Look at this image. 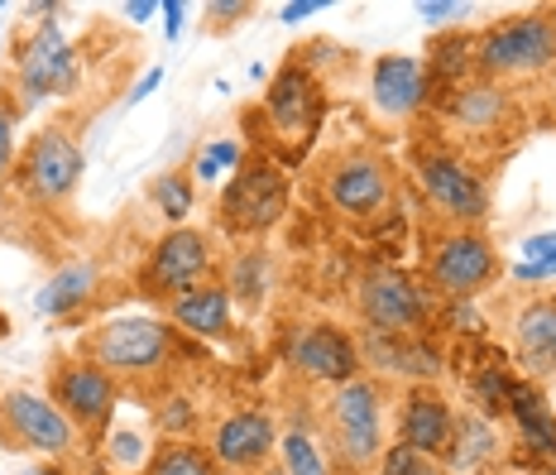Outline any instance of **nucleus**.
Masks as SVG:
<instances>
[{
	"label": "nucleus",
	"mask_w": 556,
	"mask_h": 475,
	"mask_svg": "<svg viewBox=\"0 0 556 475\" xmlns=\"http://www.w3.org/2000/svg\"><path fill=\"white\" fill-rule=\"evenodd\" d=\"M317 437L336 475H369L389 447V385L355 375L351 385L331 389L317 413Z\"/></svg>",
	"instance_id": "1"
},
{
	"label": "nucleus",
	"mask_w": 556,
	"mask_h": 475,
	"mask_svg": "<svg viewBox=\"0 0 556 475\" xmlns=\"http://www.w3.org/2000/svg\"><path fill=\"white\" fill-rule=\"evenodd\" d=\"M83 355L106 370L115 385L144 389L168 379L182 346H178V327L168 317H111L83 336Z\"/></svg>",
	"instance_id": "2"
},
{
	"label": "nucleus",
	"mask_w": 556,
	"mask_h": 475,
	"mask_svg": "<svg viewBox=\"0 0 556 475\" xmlns=\"http://www.w3.org/2000/svg\"><path fill=\"white\" fill-rule=\"evenodd\" d=\"M504 274V260L484 226H437L422 240V279L437 303H475Z\"/></svg>",
	"instance_id": "3"
},
{
	"label": "nucleus",
	"mask_w": 556,
	"mask_h": 475,
	"mask_svg": "<svg viewBox=\"0 0 556 475\" xmlns=\"http://www.w3.org/2000/svg\"><path fill=\"white\" fill-rule=\"evenodd\" d=\"M321 202L336 222H351V226H369V222H384L393 197H399V173H393L389 154L369 145H345L336 154L321 159Z\"/></svg>",
	"instance_id": "4"
},
{
	"label": "nucleus",
	"mask_w": 556,
	"mask_h": 475,
	"mask_svg": "<svg viewBox=\"0 0 556 475\" xmlns=\"http://www.w3.org/2000/svg\"><path fill=\"white\" fill-rule=\"evenodd\" d=\"M556 67V15L552 10H523L504 15L475 34V77L480 83H518Z\"/></svg>",
	"instance_id": "5"
},
{
	"label": "nucleus",
	"mask_w": 556,
	"mask_h": 475,
	"mask_svg": "<svg viewBox=\"0 0 556 475\" xmlns=\"http://www.w3.org/2000/svg\"><path fill=\"white\" fill-rule=\"evenodd\" d=\"M413 183L422 202L446 226H484L490 222V173L451 145L413 149Z\"/></svg>",
	"instance_id": "6"
},
{
	"label": "nucleus",
	"mask_w": 556,
	"mask_h": 475,
	"mask_svg": "<svg viewBox=\"0 0 556 475\" xmlns=\"http://www.w3.org/2000/svg\"><path fill=\"white\" fill-rule=\"evenodd\" d=\"M361 332H389V336H432V322L442 303L432 298L417 274L399 270V264H379V270L361 274L351 293Z\"/></svg>",
	"instance_id": "7"
},
{
	"label": "nucleus",
	"mask_w": 556,
	"mask_h": 475,
	"mask_svg": "<svg viewBox=\"0 0 556 475\" xmlns=\"http://www.w3.org/2000/svg\"><path fill=\"white\" fill-rule=\"evenodd\" d=\"M222 279V250L216 236L202 226H173L149 246L144 264L135 274V288L154 303H173V298L192 293V288Z\"/></svg>",
	"instance_id": "8"
},
{
	"label": "nucleus",
	"mask_w": 556,
	"mask_h": 475,
	"mask_svg": "<svg viewBox=\"0 0 556 475\" xmlns=\"http://www.w3.org/2000/svg\"><path fill=\"white\" fill-rule=\"evenodd\" d=\"M288 212V173L269 164V159H250L236 168V178L216 197V230L230 240H260L283 222Z\"/></svg>",
	"instance_id": "9"
},
{
	"label": "nucleus",
	"mask_w": 556,
	"mask_h": 475,
	"mask_svg": "<svg viewBox=\"0 0 556 475\" xmlns=\"http://www.w3.org/2000/svg\"><path fill=\"white\" fill-rule=\"evenodd\" d=\"M10 173H15V188L25 192L34 207H63L67 197L77 192V183H83L87 154H83V145L73 140L67 125H43V130H34L25 140Z\"/></svg>",
	"instance_id": "10"
},
{
	"label": "nucleus",
	"mask_w": 556,
	"mask_h": 475,
	"mask_svg": "<svg viewBox=\"0 0 556 475\" xmlns=\"http://www.w3.org/2000/svg\"><path fill=\"white\" fill-rule=\"evenodd\" d=\"M283 365L288 375H298L312 389H341L355 375H365L361 346L345 327H336L327 317H303L283 332Z\"/></svg>",
	"instance_id": "11"
},
{
	"label": "nucleus",
	"mask_w": 556,
	"mask_h": 475,
	"mask_svg": "<svg viewBox=\"0 0 556 475\" xmlns=\"http://www.w3.org/2000/svg\"><path fill=\"white\" fill-rule=\"evenodd\" d=\"M77 77H83V58L63 39L53 15L39 20V25L15 43V83H10V91H15L20 111L39 107V101H49V97H67V91L77 87Z\"/></svg>",
	"instance_id": "12"
},
{
	"label": "nucleus",
	"mask_w": 556,
	"mask_h": 475,
	"mask_svg": "<svg viewBox=\"0 0 556 475\" xmlns=\"http://www.w3.org/2000/svg\"><path fill=\"white\" fill-rule=\"evenodd\" d=\"M49 399L67 413V423L83 433L87 447H101L115 409H121V385L87 355H58L49 370Z\"/></svg>",
	"instance_id": "13"
},
{
	"label": "nucleus",
	"mask_w": 556,
	"mask_h": 475,
	"mask_svg": "<svg viewBox=\"0 0 556 475\" xmlns=\"http://www.w3.org/2000/svg\"><path fill=\"white\" fill-rule=\"evenodd\" d=\"M0 437L10 447L39 451L49 461H73L83 451V433L67 423V413L58 409L49 393L34 389H5L0 393Z\"/></svg>",
	"instance_id": "14"
},
{
	"label": "nucleus",
	"mask_w": 556,
	"mask_h": 475,
	"mask_svg": "<svg viewBox=\"0 0 556 475\" xmlns=\"http://www.w3.org/2000/svg\"><path fill=\"white\" fill-rule=\"evenodd\" d=\"M321 107H327V83L293 53V63H283L274 73L269 91H264V115H269L278 140H298L303 149L321 125Z\"/></svg>",
	"instance_id": "15"
},
{
	"label": "nucleus",
	"mask_w": 556,
	"mask_h": 475,
	"mask_svg": "<svg viewBox=\"0 0 556 475\" xmlns=\"http://www.w3.org/2000/svg\"><path fill=\"white\" fill-rule=\"evenodd\" d=\"M365 375L384 379V385H442L446 355L432 346V336H389V332H355Z\"/></svg>",
	"instance_id": "16"
},
{
	"label": "nucleus",
	"mask_w": 556,
	"mask_h": 475,
	"mask_svg": "<svg viewBox=\"0 0 556 475\" xmlns=\"http://www.w3.org/2000/svg\"><path fill=\"white\" fill-rule=\"evenodd\" d=\"M206 451L216 457L222 471L236 475H260L264 466H274V451H278V423L269 409H236L222 413L206 433Z\"/></svg>",
	"instance_id": "17"
},
{
	"label": "nucleus",
	"mask_w": 556,
	"mask_h": 475,
	"mask_svg": "<svg viewBox=\"0 0 556 475\" xmlns=\"http://www.w3.org/2000/svg\"><path fill=\"white\" fill-rule=\"evenodd\" d=\"M442 115H446L451 130L466 135V140H514V130H518L514 97H508L500 83H480V77H470L466 87L446 91Z\"/></svg>",
	"instance_id": "18"
},
{
	"label": "nucleus",
	"mask_w": 556,
	"mask_h": 475,
	"mask_svg": "<svg viewBox=\"0 0 556 475\" xmlns=\"http://www.w3.org/2000/svg\"><path fill=\"white\" fill-rule=\"evenodd\" d=\"M432 101V83H427L422 58L413 53H384L369 67V107L379 111V121L403 125L417 111H427Z\"/></svg>",
	"instance_id": "19"
},
{
	"label": "nucleus",
	"mask_w": 556,
	"mask_h": 475,
	"mask_svg": "<svg viewBox=\"0 0 556 475\" xmlns=\"http://www.w3.org/2000/svg\"><path fill=\"white\" fill-rule=\"evenodd\" d=\"M451 433H456V403L446 399L442 385H408L399 393V437L393 442L442 461Z\"/></svg>",
	"instance_id": "20"
},
{
	"label": "nucleus",
	"mask_w": 556,
	"mask_h": 475,
	"mask_svg": "<svg viewBox=\"0 0 556 475\" xmlns=\"http://www.w3.org/2000/svg\"><path fill=\"white\" fill-rule=\"evenodd\" d=\"M508 346L523 379H556V293H532L508 322Z\"/></svg>",
	"instance_id": "21"
},
{
	"label": "nucleus",
	"mask_w": 556,
	"mask_h": 475,
	"mask_svg": "<svg viewBox=\"0 0 556 475\" xmlns=\"http://www.w3.org/2000/svg\"><path fill=\"white\" fill-rule=\"evenodd\" d=\"M164 312L173 327L182 336H197V341H230V336H236V303H230L222 279L173 298V303H164Z\"/></svg>",
	"instance_id": "22"
},
{
	"label": "nucleus",
	"mask_w": 556,
	"mask_h": 475,
	"mask_svg": "<svg viewBox=\"0 0 556 475\" xmlns=\"http://www.w3.org/2000/svg\"><path fill=\"white\" fill-rule=\"evenodd\" d=\"M504 409H508V418H514L523 457H538L542 466L556 461V409H547V393L532 385V379H508Z\"/></svg>",
	"instance_id": "23"
},
{
	"label": "nucleus",
	"mask_w": 556,
	"mask_h": 475,
	"mask_svg": "<svg viewBox=\"0 0 556 475\" xmlns=\"http://www.w3.org/2000/svg\"><path fill=\"white\" fill-rule=\"evenodd\" d=\"M222 284L245 317H254L264 303L274 298V284H278V270H274V254L264 246H245L236 250L230 260H222Z\"/></svg>",
	"instance_id": "24"
},
{
	"label": "nucleus",
	"mask_w": 556,
	"mask_h": 475,
	"mask_svg": "<svg viewBox=\"0 0 556 475\" xmlns=\"http://www.w3.org/2000/svg\"><path fill=\"white\" fill-rule=\"evenodd\" d=\"M500 457H504V442H500V433H494V423L480 418V413H456V433H451V447L442 457L446 471L451 475H480Z\"/></svg>",
	"instance_id": "25"
},
{
	"label": "nucleus",
	"mask_w": 556,
	"mask_h": 475,
	"mask_svg": "<svg viewBox=\"0 0 556 475\" xmlns=\"http://www.w3.org/2000/svg\"><path fill=\"white\" fill-rule=\"evenodd\" d=\"M427 83L432 91H456L466 87L475 77V34L470 29H442L432 34V43H427Z\"/></svg>",
	"instance_id": "26"
},
{
	"label": "nucleus",
	"mask_w": 556,
	"mask_h": 475,
	"mask_svg": "<svg viewBox=\"0 0 556 475\" xmlns=\"http://www.w3.org/2000/svg\"><path fill=\"white\" fill-rule=\"evenodd\" d=\"M97 284H101L97 260H73L39 288L34 308H39L43 317H73V312H83L91 298H97Z\"/></svg>",
	"instance_id": "27"
},
{
	"label": "nucleus",
	"mask_w": 556,
	"mask_h": 475,
	"mask_svg": "<svg viewBox=\"0 0 556 475\" xmlns=\"http://www.w3.org/2000/svg\"><path fill=\"white\" fill-rule=\"evenodd\" d=\"M149 197V207H154L159 216L173 226H188V216H192V207H197V178H192V168H168V173H159L154 183L144 188Z\"/></svg>",
	"instance_id": "28"
},
{
	"label": "nucleus",
	"mask_w": 556,
	"mask_h": 475,
	"mask_svg": "<svg viewBox=\"0 0 556 475\" xmlns=\"http://www.w3.org/2000/svg\"><path fill=\"white\" fill-rule=\"evenodd\" d=\"M278 466H283V475H336L327 447L307 423L278 433Z\"/></svg>",
	"instance_id": "29"
},
{
	"label": "nucleus",
	"mask_w": 556,
	"mask_h": 475,
	"mask_svg": "<svg viewBox=\"0 0 556 475\" xmlns=\"http://www.w3.org/2000/svg\"><path fill=\"white\" fill-rule=\"evenodd\" d=\"M144 475H226L216 466V457L206 451V442H159L149 451Z\"/></svg>",
	"instance_id": "30"
},
{
	"label": "nucleus",
	"mask_w": 556,
	"mask_h": 475,
	"mask_svg": "<svg viewBox=\"0 0 556 475\" xmlns=\"http://www.w3.org/2000/svg\"><path fill=\"white\" fill-rule=\"evenodd\" d=\"M369 475H451V471H446V461L427 457V451H413V447H403V442H389L384 457L375 461V471H369Z\"/></svg>",
	"instance_id": "31"
},
{
	"label": "nucleus",
	"mask_w": 556,
	"mask_h": 475,
	"mask_svg": "<svg viewBox=\"0 0 556 475\" xmlns=\"http://www.w3.org/2000/svg\"><path fill=\"white\" fill-rule=\"evenodd\" d=\"M154 423H159V433H164V442H188L192 423H197L192 399H182V393H168V399H159Z\"/></svg>",
	"instance_id": "32"
},
{
	"label": "nucleus",
	"mask_w": 556,
	"mask_h": 475,
	"mask_svg": "<svg viewBox=\"0 0 556 475\" xmlns=\"http://www.w3.org/2000/svg\"><path fill=\"white\" fill-rule=\"evenodd\" d=\"M240 164H245V149H240L236 140H216V145L197 149V164H192V178L212 183V178H222V173H236Z\"/></svg>",
	"instance_id": "33"
},
{
	"label": "nucleus",
	"mask_w": 556,
	"mask_h": 475,
	"mask_svg": "<svg viewBox=\"0 0 556 475\" xmlns=\"http://www.w3.org/2000/svg\"><path fill=\"white\" fill-rule=\"evenodd\" d=\"M552 274H556V236L528 240L523 264H518V279H552Z\"/></svg>",
	"instance_id": "34"
},
{
	"label": "nucleus",
	"mask_w": 556,
	"mask_h": 475,
	"mask_svg": "<svg viewBox=\"0 0 556 475\" xmlns=\"http://www.w3.org/2000/svg\"><path fill=\"white\" fill-rule=\"evenodd\" d=\"M20 101L15 91H0V168L15 164V125H20Z\"/></svg>",
	"instance_id": "35"
},
{
	"label": "nucleus",
	"mask_w": 556,
	"mask_h": 475,
	"mask_svg": "<svg viewBox=\"0 0 556 475\" xmlns=\"http://www.w3.org/2000/svg\"><path fill=\"white\" fill-rule=\"evenodd\" d=\"M437 317H446L451 332H480V312H475V303H442Z\"/></svg>",
	"instance_id": "36"
},
{
	"label": "nucleus",
	"mask_w": 556,
	"mask_h": 475,
	"mask_svg": "<svg viewBox=\"0 0 556 475\" xmlns=\"http://www.w3.org/2000/svg\"><path fill=\"white\" fill-rule=\"evenodd\" d=\"M254 5H245V0H216V5H206V15L216 20V29H226V25H236V20H245Z\"/></svg>",
	"instance_id": "37"
},
{
	"label": "nucleus",
	"mask_w": 556,
	"mask_h": 475,
	"mask_svg": "<svg viewBox=\"0 0 556 475\" xmlns=\"http://www.w3.org/2000/svg\"><path fill=\"white\" fill-rule=\"evenodd\" d=\"M417 15H422L427 25H446L451 15H466V5H456V0H422V5H417Z\"/></svg>",
	"instance_id": "38"
},
{
	"label": "nucleus",
	"mask_w": 556,
	"mask_h": 475,
	"mask_svg": "<svg viewBox=\"0 0 556 475\" xmlns=\"http://www.w3.org/2000/svg\"><path fill=\"white\" fill-rule=\"evenodd\" d=\"M321 10H327V0H293V5H283V10H278V20H283V25H298V20L321 15Z\"/></svg>",
	"instance_id": "39"
},
{
	"label": "nucleus",
	"mask_w": 556,
	"mask_h": 475,
	"mask_svg": "<svg viewBox=\"0 0 556 475\" xmlns=\"http://www.w3.org/2000/svg\"><path fill=\"white\" fill-rule=\"evenodd\" d=\"M149 15H159L154 0H130V5H125V20H130V25H144Z\"/></svg>",
	"instance_id": "40"
},
{
	"label": "nucleus",
	"mask_w": 556,
	"mask_h": 475,
	"mask_svg": "<svg viewBox=\"0 0 556 475\" xmlns=\"http://www.w3.org/2000/svg\"><path fill=\"white\" fill-rule=\"evenodd\" d=\"M159 10L168 15V39H178V29H182V5H178V0H164Z\"/></svg>",
	"instance_id": "41"
},
{
	"label": "nucleus",
	"mask_w": 556,
	"mask_h": 475,
	"mask_svg": "<svg viewBox=\"0 0 556 475\" xmlns=\"http://www.w3.org/2000/svg\"><path fill=\"white\" fill-rule=\"evenodd\" d=\"M159 83H164V67H154V73H149V77H144V83H139V87L130 91V101H144V97H149V91H154Z\"/></svg>",
	"instance_id": "42"
},
{
	"label": "nucleus",
	"mask_w": 556,
	"mask_h": 475,
	"mask_svg": "<svg viewBox=\"0 0 556 475\" xmlns=\"http://www.w3.org/2000/svg\"><path fill=\"white\" fill-rule=\"evenodd\" d=\"M260 475H283V466H264Z\"/></svg>",
	"instance_id": "43"
},
{
	"label": "nucleus",
	"mask_w": 556,
	"mask_h": 475,
	"mask_svg": "<svg viewBox=\"0 0 556 475\" xmlns=\"http://www.w3.org/2000/svg\"><path fill=\"white\" fill-rule=\"evenodd\" d=\"M542 475H556V461H547V466H542Z\"/></svg>",
	"instance_id": "44"
},
{
	"label": "nucleus",
	"mask_w": 556,
	"mask_h": 475,
	"mask_svg": "<svg viewBox=\"0 0 556 475\" xmlns=\"http://www.w3.org/2000/svg\"><path fill=\"white\" fill-rule=\"evenodd\" d=\"M0 10H5V5H0Z\"/></svg>",
	"instance_id": "45"
}]
</instances>
